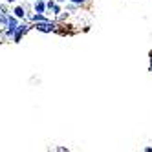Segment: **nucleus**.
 <instances>
[{
	"mask_svg": "<svg viewBox=\"0 0 152 152\" xmlns=\"http://www.w3.org/2000/svg\"><path fill=\"white\" fill-rule=\"evenodd\" d=\"M57 22L55 20H42V22H35L33 24V29L37 31H42V33H51V31H57Z\"/></svg>",
	"mask_w": 152,
	"mask_h": 152,
	"instance_id": "obj_1",
	"label": "nucleus"
},
{
	"mask_svg": "<svg viewBox=\"0 0 152 152\" xmlns=\"http://www.w3.org/2000/svg\"><path fill=\"white\" fill-rule=\"evenodd\" d=\"M31 28H33V26H29L28 22H24V20H22V22L18 24L17 31H15V37H13V42H20V40H22V37H24V35L28 33V31H29Z\"/></svg>",
	"mask_w": 152,
	"mask_h": 152,
	"instance_id": "obj_2",
	"label": "nucleus"
},
{
	"mask_svg": "<svg viewBox=\"0 0 152 152\" xmlns=\"http://www.w3.org/2000/svg\"><path fill=\"white\" fill-rule=\"evenodd\" d=\"M62 6L61 2H57V0H48V13H51L53 17H61L64 11H62Z\"/></svg>",
	"mask_w": 152,
	"mask_h": 152,
	"instance_id": "obj_3",
	"label": "nucleus"
},
{
	"mask_svg": "<svg viewBox=\"0 0 152 152\" xmlns=\"http://www.w3.org/2000/svg\"><path fill=\"white\" fill-rule=\"evenodd\" d=\"M31 9L35 13H48V0H37L31 2Z\"/></svg>",
	"mask_w": 152,
	"mask_h": 152,
	"instance_id": "obj_4",
	"label": "nucleus"
},
{
	"mask_svg": "<svg viewBox=\"0 0 152 152\" xmlns=\"http://www.w3.org/2000/svg\"><path fill=\"white\" fill-rule=\"evenodd\" d=\"M15 17H18L20 20H24L26 17H28V7L26 6H20V4H17L15 7H13V11H11Z\"/></svg>",
	"mask_w": 152,
	"mask_h": 152,
	"instance_id": "obj_5",
	"label": "nucleus"
},
{
	"mask_svg": "<svg viewBox=\"0 0 152 152\" xmlns=\"http://www.w3.org/2000/svg\"><path fill=\"white\" fill-rule=\"evenodd\" d=\"M70 2H73V4H77V6H81V7H84V6H88L92 0H70Z\"/></svg>",
	"mask_w": 152,
	"mask_h": 152,
	"instance_id": "obj_6",
	"label": "nucleus"
},
{
	"mask_svg": "<svg viewBox=\"0 0 152 152\" xmlns=\"http://www.w3.org/2000/svg\"><path fill=\"white\" fill-rule=\"evenodd\" d=\"M148 70L152 72V50L148 51Z\"/></svg>",
	"mask_w": 152,
	"mask_h": 152,
	"instance_id": "obj_7",
	"label": "nucleus"
},
{
	"mask_svg": "<svg viewBox=\"0 0 152 152\" xmlns=\"http://www.w3.org/2000/svg\"><path fill=\"white\" fill-rule=\"evenodd\" d=\"M143 150H145V152H152V147H145Z\"/></svg>",
	"mask_w": 152,
	"mask_h": 152,
	"instance_id": "obj_8",
	"label": "nucleus"
},
{
	"mask_svg": "<svg viewBox=\"0 0 152 152\" xmlns=\"http://www.w3.org/2000/svg\"><path fill=\"white\" fill-rule=\"evenodd\" d=\"M18 0H7V4H17Z\"/></svg>",
	"mask_w": 152,
	"mask_h": 152,
	"instance_id": "obj_9",
	"label": "nucleus"
},
{
	"mask_svg": "<svg viewBox=\"0 0 152 152\" xmlns=\"http://www.w3.org/2000/svg\"><path fill=\"white\" fill-rule=\"evenodd\" d=\"M29 2H37V0H29Z\"/></svg>",
	"mask_w": 152,
	"mask_h": 152,
	"instance_id": "obj_10",
	"label": "nucleus"
}]
</instances>
